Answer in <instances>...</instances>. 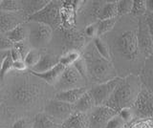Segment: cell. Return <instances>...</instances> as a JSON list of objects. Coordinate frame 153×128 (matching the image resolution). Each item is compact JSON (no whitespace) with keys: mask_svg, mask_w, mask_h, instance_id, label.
I'll use <instances>...</instances> for the list:
<instances>
[{"mask_svg":"<svg viewBox=\"0 0 153 128\" xmlns=\"http://www.w3.org/2000/svg\"><path fill=\"white\" fill-rule=\"evenodd\" d=\"M146 13H153V1L152 0H147L146 1Z\"/></svg>","mask_w":153,"mask_h":128,"instance_id":"42","label":"cell"},{"mask_svg":"<svg viewBox=\"0 0 153 128\" xmlns=\"http://www.w3.org/2000/svg\"><path fill=\"white\" fill-rule=\"evenodd\" d=\"M61 128H89L87 114L75 111L61 123Z\"/></svg>","mask_w":153,"mask_h":128,"instance_id":"13","label":"cell"},{"mask_svg":"<svg viewBox=\"0 0 153 128\" xmlns=\"http://www.w3.org/2000/svg\"><path fill=\"white\" fill-rule=\"evenodd\" d=\"M116 114V111L105 105L95 106L88 116L89 128H105L109 120Z\"/></svg>","mask_w":153,"mask_h":128,"instance_id":"12","label":"cell"},{"mask_svg":"<svg viewBox=\"0 0 153 128\" xmlns=\"http://www.w3.org/2000/svg\"><path fill=\"white\" fill-rule=\"evenodd\" d=\"M50 1L48 0H24L20 1L21 3V11L28 16L35 15L36 13L42 10Z\"/></svg>","mask_w":153,"mask_h":128,"instance_id":"18","label":"cell"},{"mask_svg":"<svg viewBox=\"0 0 153 128\" xmlns=\"http://www.w3.org/2000/svg\"><path fill=\"white\" fill-rule=\"evenodd\" d=\"M121 78H114L113 79H110L106 82L100 83L95 85L94 87L88 90V92L92 96L95 105L96 106H100L104 105L105 101H107L108 98L111 96V94L116 88L118 83L121 81Z\"/></svg>","mask_w":153,"mask_h":128,"instance_id":"8","label":"cell"},{"mask_svg":"<svg viewBox=\"0 0 153 128\" xmlns=\"http://www.w3.org/2000/svg\"><path fill=\"white\" fill-rule=\"evenodd\" d=\"M59 63V58L51 55V54H43L41 55L38 62L31 69L33 73H44L46 71L54 68L56 65Z\"/></svg>","mask_w":153,"mask_h":128,"instance_id":"14","label":"cell"},{"mask_svg":"<svg viewBox=\"0 0 153 128\" xmlns=\"http://www.w3.org/2000/svg\"><path fill=\"white\" fill-rule=\"evenodd\" d=\"M124 128H126V127H124Z\"/></svg>","mask_w":153,"mask_h":128,"instance_id":"43","label":"cell"},{"mask_svg":"<svg viewBox=\"0 0 153 128\" xmlns=\"http://www.w3.org/2000/svg\"><path fill=\"white\" fill-rule=\"evenodd\" d=\"M33 23V26L27 33L29 37V44L32 46V49L39 50L49 43L53 36V30L49 26L40 24V23Z\"/></svg>","mask_w":153,"mask_h":128,"instance_id":"6","label":"cell"},{"mask_svg":"<svg viewBox=\"0 0 153 128\" xmlns=\"http://www.w3.org/2000/svg\"><path fill=\"white\" fill-rule=\"evenodd\" d=\"M138 47L141 53L146 58H150L152 55V35L148 31L143 16H140L138 23V30L136 31Z\"/></svg>","mask_w":153,"mask_h":128,"instance_id":"11","label":"cell"},{"mask_svg":"<svg viewBox=\"0 0 153 128\" xmlns=\"http://www.w3.org/2000/svg\"><path fill=\"white\" fill-rule=\"evenodd\" d=\"M131 13L137 16H143L146 13V1L143 0H135L133 1Z\"/></svg>","mask_w":153,"mask_h":128,"instance_id":"28","label":"cell"},{"mask_svg":"<svg viewBox=\"0 0 153 128\" xmlns=\"http://www.w3.org/2000/svg\"><path fill=\"white\" fill-rule=\"evenodd\" d=\"M81 56L86 64L88 79L90 78L94 82L100 84L116 78V71L111 61L100 56L92 43L86 47L83 55Z\"/></svg>","mask_w":153,"mask_h":128,"instance_id":"1","label":"cell"},{"mask_svg":"<svg viewBox=\"0 0 153 128\" xmlns=\"http://www.w3.org/2000/svg\"><path fill=\"white\" fill-rule=\"evenodd\" d=\"M95 106L96 105H95L94 99L87 90V91L79 98V101L74 104V109L76 112L86 114L87 112L92 110Z\"/></svg>","mask_w":153,"mask_h":128,"instance_id":"19","label":"cell"},{"mask_svg":"<svg viewBox=\"0 0 153 128\" xmlns=\"http://www.w3.org/2000/svg\"><path fill=\"white\" fill-rule=\"evenodd\" d=\"M132 0H121L117 2V9H118V16H124L131 13L132 9Z\"/></svg>","mask_w":153,"mask_h":128,"instance_id":"30","label":"cell"},{"mask_svg":"<svg viewBox=\"0 0 153 128\" xmlns=\"http://www.w3.org/2000/svg\"><path fill=\"white\" fill-rule=\"evenodd\" d=\"M73 67L78 71V73L80 75V77L82 78L85 81L86 80H88V78H87V69H86V64H85V61L83 59L82 56H80V58L76 61V62L72 65Z\"/></svg>","mask_w":153,"mask_h":128,"instance_id":"31","label":"cell"},{"mask_svg":"<svg viewBox=\"0 0 153 128\" xmlns=\"http://www.w3.org/2000/svg\"><path fill=\"white\" fill-rule=\"evenodd\" d=\"M13 69L16 70V71H24L27 69V67L23 60H16V61H13Z\"/></svg>","mask_w":153,"mask_h":128,"instance_id":"40","label":"cell"},{"mask_svg":"<svg viewBox=\"0 0 153 128\" xmlns=\"http://www.w3.org/2000/svg\"><path fill=\"white\" fill-rule=\"evenodd\" d=\"M13 47L19 52V54L21 55L22 59L25 58V55L28 54V52L31 50L30 46H29L25 41L19 42V43H16V44H13Z\"/></svg>","mask_w":153,"mask_h":128,"instance_id":"36","label":"cell"},{"mask_svg":"<svg viewBox=\"0 0 153 128\" xmlns=\"http://www.w3.org/2000/svg\"><path fill=\"white\" fill-rule=\"evenodd\" d=\"M10 53V55H11V58L13 59V61H16V60H23L22 58H21V55L19 54V52L14 48V47H13V48L9 51Z\"/></svg>","mask_w":153,"mask_h":128,"instance_id":"41","label":"cell"},{"mask_svg":"<svg viewBox=\"0 0 153 128\" xmlns=\"http://www.w3.org/2000/svg\"><path fill=\"white\" fill-rule=\"evenodd\" d=\"M117 19L113 18V19H105V20H98L96 22L97 24V37H100L106 33L111 31L115 24H116Z\"/></svg>","mask_w":153,"mask_h":128,"instance_id":"25","label":"cell"},{"mask_svg":"<svg viewBox=\"0 0 153 128\" xmlns=\"http://www.w3.org/2000/svg\"><path fill=\"white\" fill-rule=\"evenodd\" d=\"M12 128H33V123L26 118H19L13 123Z\"/></svg>","mask_w":153,"mask_h":128,"instance_id":"39","label":"cell"},{"mask_svg":"<svg viewBox=\"0 0 153 128\" xmlns=\"http://www.w3.org/2000/svg\"><path fill=\"white\" fill-rule=\"evenodd\" d=\"M124 126H126V122L118 116V114H116L106 123L105 128H124Z\"/></svg>","mask_w":153,"mask_h":128,"instance_id":"35","label":"cell"},{"mask_svg":"<svg viewBox=\"0 0 153 128\" xmlns=\"http://www.w3.org/2000/svg\"><path fill=\"white\" fill-rule=\"evenodd\" d=\"M84 36H88V37H93V38L97 37V24H96V22L88 25L85 28Z\"/></svg>","mask_w":153,"mask_h":128,"instance_id":"38","label":"cell"},{"mask_svg":"<svg viewBox=\"0 0 153 128\" xmlns=\"http://www.w3.org/2000/svg\"><path fill=\"white\" fill-rule=\"evenodd\" d=\"M117 114H118V116L121 118L124 122H126V124L128 122H130L132 121L133 117H134V112L132 111V109L130 107L123 108Z\"/></svg>","mask_w":153,"mask_h":128,"instance_id":"34","label":"cell"},{"mask_svg":"<svg viewBox=\"0 0 153 128\" xmlns=\"http://www.w3.org/2000/svg\"><path fill=\"white\" fill-rule=\"evenodd\" d=\"M148 67H145V70L143 71V78L142 81L145 83L146 88L152 90V68H151V63L148 64Z\"/></svg>","mask_w":153,"mask_h":128,"instance_id":"32","label":"cell"},{"mask_svg":"<svg viewBox=\"0 0 153 128\" xmlns=\"http://www.w3.org/2000/svg\"><path fill=\"white\" fill-rule=\"evenodd\" d=\"M62 2L59 1H50L47 5L36 13L35 15L27 17V20L30 22L40 23L49 26L52 30L57 29L60 27V8Z\"/></svg>","mask_w":153,"mask_h":128,"instance_id":"3","label":"cell"},{"mask_svg":"<svg viewBox=\"0 0 153 128\" xmlns=\"http://www.w3.org/2000/svg\"><path fill=\"white\" fill-rule=\"evenodd\" d=\"M44 111L45 115L52 118L53 121H61L63 122L75 112V109L73 104L62 102L54 98L47 101Z\"/></svg>","mask_w":153,"mask_h":128,"instance_id":"7","label":"cell"},{"mask_svg":"<svg viewBox=\"0 0 153 128\" xmlns=\"http://www.w3.org/2000/svg\"><path fill=\"white\" fill-rule=\"evenodd\" d=\"M65 67L63 65H61L60 63H59L57 65H56L54 68H52L50 70L46 71L44 73H33V75H36L37 78H39L41 79H43L44 81H46L47 83H49L51 85H56V83L59 81V79L60 78V75L63 73Z\"/></svg>","mask_w":153,"mask_h":128,"instance_id":"17","label":"cell"},{"mask_svg":"<svg viewBox=\"0 0 153 128\" xmlns=\"http://www.w3.org/2000/svg\"><path fill=\"white\" fill-rule=\"evenodd\" d=\"M84 85L85 80L80 77L78 71L73 66H69L64 69L63 73L60 75L59 81L56 83L55 86L60 92L65 91V90L84 87Z\"/></svg>","mask_w":153,"mask_h":128,"instance_id":"9","label":"cell"},{"mask_svg":"<svg viewBox=\"0 0 153 128\" xmlns=\"http://www.w3.org/2000/svg\"><path fill=\"white\" fill-rule=\"evenodd\" d=\"M13 61L10 55V53H8V55H5V58H3L1 67H0V78L2 79L6 75V74H8L13 69Z\"/></svg>","mask_w":153,"mask_h":128,"instance_id":"29","label":"cell"},{"mask_svg":"<svg viewBox=\"0 0 153 128\" xmlns=\"http://www.w3.org/2000/svg\"><path fill=\"white\" fill-rule=\"evenodd\" d=\"M134 114L141 118H151L153 110V97L152 90L143 88L140 90L135 102L133 103Z\"/></svg>","mask_w":153,"mask_h":128,"instance_id":"10","label":"cell"},{"mask_svg":"<svg viewBox=\"0 0 153 128\" xmlns=\"http://www.w3.org/2000/svg\"><path fill=\"white\" fill-rule=\"evenodd\" d=\"M80 56L81 55L79 54V52L78 50L76 49L68 50L61 58H59V63L61 65H63L65 68L69 67V66L73 65Z\"/></svg>","mask_w":153,"mask_h":128,"instance_id":"23","label":"cell"},{"mask_svg":"<svg viewBox=\"0 0 153 128\" xmlns=\"http://www.w3.org/2000/svg\"><path fill=\"white\" fill-rule=\"evenodd\" d=\"M19 17L13 13L0 11V34H7L9 31L20 25Z\"/></svg>","mask_w":153,"mask_h":128,"instance_id":"16","label":"cell"},{"mask_svg":"<svg viewBox=\"0 0 153 128\" xmlns=\"http://www.w3.org/2000/svg\"><path fill=\"white\" fill-rule=\"evenodd\" d=\"M104 4H105L104 1H93L92 5H91V9H90L91 16H92L94 18H96V19L99 20Z\"/></svg>","mask_w":153,"mask_h":128,"instance_id":"33","label":"cell"},{"mask_svg":"<svg viewBox=\"0 0 153 128\" xmlns=\"http://www.w3.org/2000/svg\"><path fill=\"white\" fill-rule=\"evenodd\" d=\"M117 2L118 1H109L105 2L102 8V13L99 18V20H105V19H113L116 18L118 16V9H117Z\"/></svg>","mask_w":153,"mask_h":128,"instance_id":"22","label":"cell"},{"mask_svg":"<svg viewBox=\"0 0 153 128\" xmlns=\"http://www.w3.org/2000/svg\"><path fill=\"white\" fill-rule=\"evenodd\" d=\"M33 128H61V125L46 116L44 113H41L33 118Z\"/></svg>","mask_w":153,"mask_h":128,"instance_id":"20","label":"cell"},{"mask_svg":"<svg viewBox=\"0 0 153 128\" xmlns=\"http://www.w3.org/2000/svg\"><path fill=\"white\" fill-rule=\"evenodd\" d=\"M116 48L120 55L124 58L127 60H135L140 54L136 31L128 30L123 32L116 39Z\"/></svg>","mask_w":153,"mask_h":128,"instance_id":"5","label":"cell"},{"mask_svg":"<svg viewBox=\"0 0 153 128\" xmlns=\"http://www.w3.org/2000/svg\"><path fill=\"white\" fill-rule=\"evenodd\" d=\"M93 45L100 56L108 61H111V53H110L109 47L100 37H95Z\"/></svg>","mask_w":153,"mask_h":128,"instance_id":"24","label":"cell"},{"mask_svg":"<svg viewBox=\"0 0 153 128\" xmlns=\"http://www.w3.org/2000/svg\"><path fill=\"white\" fill-rule=\"evenodd\" d=\"M7 38L12 42L13 44H16L19 42L25 41V38L27 36V30L22 24L16 26L13 30L9 31L7 34H5Z\"/></svg>","mask_w":153,"mask_h":128,"instance_id":"21","label":"cell"},{"mask_svg":"<svg viewBox=\"0 0 153 128\" xmlns=\"http://www.w3.org/2000/svg\"><path fill=\"white\" fill-rule=\"evenodd\" d=\"M0 11L14 13L21 11V3L17 0H3L0 1Z\"/></svg>","mask_w":153,"mask_h":128,"instance_id":"26","label":"cell"},{"mask_svg":"<svg viewBox=\"0 0 153 128\" xmlns=\"http://www.w3.org/2000/svg\"><path fill=\"white\" fill-rule=\"evenodd\" d=\"M139 92L140 84L138 78L130 75L123 79L122 78L104 105L118 113L123 108L131 107L136 101Z\"/></svg>","mask_w":153,"mask_h":128,"instance_id":"2","label":"cell"},{"mask_svg":"<svg viewBox=\"0 0 153 128\" xmlns=\"http://www.w3.org/2000/svg\"><path fill=\"white\" fill-rule=\"evenodd\" d=\"M87 91L86 87H79L70 90H65V91H60L55 96V99L62 102H66L69 104H74L79 101V98Z\"/></svg>","mask_w":153,"mask_h":128,"instance_id":"15","label":"cell"},{"mask_svg":"<svg viewBox=\"0 0 153 128\" xmlns=\"http://www.w3.org/2000/svg\"><path fill=\"white\" fill-rule=\"evenodd\" d=\"M40 56H41V53L39 51L36 49H31L28 52V54L25 55V58H23V61L27 68L32 69L38 62Z\"/></svg>","mask_w":153,"mask_h":128,"instance_id":"27","label":"cell"},{"mask_svg":"<svg viewBox=\"0 0 153 128\" xmlns=\"http://www.w3.org/2000/svg\"><path fill=\"white\" fill-rule=\"evenodd\" d=\"M40 88L37 84L32 83L25 79L16 84L12 89V98L13 102L20 106H28L35 102L39 97Z\"/></svg>","mask_w":153,"mask_h":128,"instance_id":"4","label":"cell"},{"mask_svg":"<svg viewBox=\"0 0 153 128\" xmlns=\"http://www.w3.org/2000/svg\"><path fill=\"white\" fill-rule=\"evenodd\" d=\"M13 47V44L10 41L5 35L0 34V51L11 50Z\"/></svg>","mask_w":153,"mask_h":128,"instance_id":"37","label":"cell"}]
</instances>
